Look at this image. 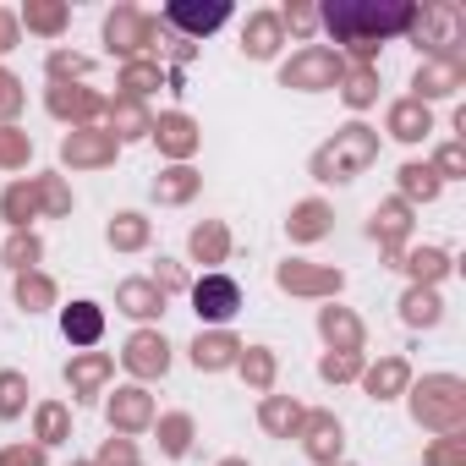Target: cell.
Wrapping results in <instances>:
<instances>
[{"instance_id":"3","label":"cell","mask_w":466,"mask_h":466,"mask_svg":"<svg viewBox=\"0 0 466 466\" xmlns=\"http://www.w3.org/2000/svg\"><path fill=\"white\" fill-rule=\"evenodd\" d=\"M373 154H379V132L346 127V132H335V143H324L313 154V176L319 181H351V176H362L373 165Z\"/></svg>"},{"instance_id":"46","label":"cell","mask_w":466,"mask_h":466,"mask_svg":"<svg viewBox=\"0 0 466 466\" xmlns=\"http://www.w3.org/2000/svg\"><path fill=\"white\" fill-rule=\"evenodd\" d=\"M319 373H324V379H335V384H340V379H351V373H357V351H335V357H324V368H319Z\"/></svg>"},{"instance_id":"42","label":"cell","mask_w":466,"mask_h":466,"mask_svg":"<svg viewBox=\"0 0 466 466\" xmlns=\"http://www.w3.org/2000/svg\"><path fill=\"white\" fill-rule=\"evenodd\" d=\"M242 373H248L258 390H269V379H275V362H269V351H258V346H253V351L242 357Z\"/></svg>"},{"instance_id":"38","label":"cell","mask_w":466,"mask_h":466,"mask_svg":"<svg viewBox=\"0 0 466 466\" xmlns=\"http://www.w3.org/2000/svg\"><path fill=\"white\" fill-rule=\"evenodd\" d=\"M50 297H56V291H50V280H45V275H23V280H17V302H23L28 313H34V308H45Z\"/></svg>"},{"instance_id":"41","label":"cell","mask_w":466,"mask_h":466,"mask_svg":"<svg viewBox=\"0 0 466 466\" xmlns=\"http://www.w3.org/2000/svg\"><path fill=\"white\" fill-rule=\"evenodd\" d=\"M28 28H39V34H61V28H66V6H28Z\"/></svg>"},{"instance_id":"53","label":"cell","mask_w":466,"mask_h":466,"mask_svg":"<svg viewBox=\"0 0 466 466\" xmlns=\"http://www.w3.org/2000/svg\"><path fill=\"white\" fill-rule=\"evenodd\" d=\"M50 72H56V77H66V72H88V61H83V56H56Z\"/></svg>"},{"instance_id":"11","label":"cell","mask_w":466,"mask_h":466,"mask_svg":"<svg viewBox=\"0 0 466 466\" xmlns=\"http://www.w3.org/2000/svg\"><path fill=\"white\" fill-rule=\"evenodd\" d=\"M61 159L66 165H105V159H116V137L110 132H72L61 143Z\"/></svg>"},{"instance_id":"22","label":"cell","mask_w":466,"mask_h":466,"mask_svg":"<svg viewBox=\"0 0 466 466\" xmlns=\"http://www.w3.org/2000/svg\"><path fill=\"white\" fill-rule=\"evenodd\" d=\"M400 319H406V324H417V329H433V324L444 319V308H439V297H433L428 286H411V291H406V302H400Z\"/></svg>"},{"instance_id":"10","label":"cell","mask_w":466,"mask_h":466,"mask_svg":"<svg viewBox=\"0 0 466 466\" xmlns=\"http://www.w3.org/2000/svg\"><path fill=\"white\" fill-rule=\"evenodd\" d=\"M225 17H230L225 0H214V6H181V0H176V6H165V23L181 28V34H214Z\"/></svg>"},{"instance_id":"14","label":"cell","mask_w":466,"mask_h":466,"mask_svg":"<svg viewBox=\"0 0 466 466\" xmlns=\"http://www.w3.org/2000/svg\"><path fill=\"white\" fill-rule=\"evenodd\" d=\"M61 329H66V340H72V346H94V340H99V329H105V313H99L94 302H72V308L61 313Z\"/></svg>"},{"instance_id":"7","label":"cell","mask_w":466,"mask_h":466,"mask_svg":"<svg viewBox=\"0 0 466 466\" xmlns=\"http://www.w3.org/2000/svg\"><path fill=\"white\" fill-rule=\"evenodd\" d=\"M105 39H110L121 56H132V50H143V45L154 39V23H148L143 12L121 6V12H110V23H105Z\"/></svg>"},{"instance_id":"1","label":"cell","mask_w":466,"mask_h":466,"mask_svg":"<svg viewBox=\"0 0 466 466\" xmlns=\"http://www.w3.org/2000/svg\"><path fill=\"white\" fill-rule=\"evenodd\" d=\"M319 17H324V28L340 45L357 50L362 66L373 61V45H384L390 34L411 28V6H400V0H329Z\"/></svg>"},{"instance_id":"56","label":"cell","mask_w":466,"mask_h":466,"mask_svg":"<svg viewBox=\"0 0 466 466\" xmlns=\"http://www.w3.org/2000/svg\"><path fill=\"white\" fill-rule=\"evenodd\" d=\"M154 286H159V291H176V286H181V269H176V264H165V269H159V280H154Z\"/></svg>"},{"instance_id":"16","label":"cell","mask_w":466,"mask_h":466,"mask_svg":"<svg viewBox=\"0 0 466 466\" xmlns=\"http://www.w3.org/2000/svg\"><path fill=\"white\" fill-rule=\"evenodd\" d=\"M154 137H159V148L176 154V159L198 148V127H192L187 116H159V121H154Z\"/></svg>"},{"instance_id":"5","label":"cell","mask_w":466,"mask_h":466,"mask_svg":"<svg viewBox=\"0 0 466 466\" xmlns=\"http://www.w3.org/2000/svg\"><path fill=\"white\" fill-rule=\"evenodd\" d=\"M346 77V56L329 50V45H308L302 56H291L280 66V83L286 88H302V94H319V88H340Z\"/></svg>"},{"instance_id":"33","label":"cell","mask_w":466,"mask_h":466,"mask_svg":"<svg viewBox=\"0 0 466 466\" xmlns=\"http://www.w3.org/2000/svg\"><path fill=\"white\" fill-rule=\"evenodd\" d=\"M406 269H411V275H417V280H428V286H433V280H439V275H444V269H450V258H444V253H439V248H417V253H411V258H406Z\"/></svg>"},{"instance_id":"34","label":"cell","mask_w":466,"mask_h":466,"mask_svg":"<svg viewBox=\"0 0 466 466\" xmlns=\"http://www.w3.org/2000/svg\"><path fill=\"white\" fill-rule=\"evenodd\" d=\"M192 253H198L203 264L225 258V230H219V225H198V230H192Z\"/></svg>"},{"instance_id":"23","label":"cell","mask_w":466,"mask_h":466,"mask_svg":"<svg viewBox=\"0 0 466 466\" xmlns=\"http://www.w3.org/2000/svg\"><path fill=\"white\" fill-rule=\"evenodd\" d=\"M406 230H411V219H406V203H384L379 214H373V237L395 253L400 248V237H406Z\"/></svg>"},{"instance_id":"39","label":"cell","mask_w":466,"mask_h":466,"mask_svg":"<svg viewBox=\"0 0 466 466\" xmlns=\"http://www.w3.org/2000/svg\"><path fill=\"white\" fill-rule=\"evenodd\" d=\"M0 165H28V132L0 127Z\"/></svg>"},{"instance_id":"30","label":"cell","mask_w":466,"mask_h":466,"mask_svg":"<svg viewBox=\"0 0 466 466\" xmlns=\"http://www.w3.org/2000/svg\"><path fill=\"white\" fill-rule=\"evenodd\" d=\"M439 187H444V181L433 176V165H406V170H400V192H406V198H422V203H428V198H439Z\"/></svg>"},{"instance_id":"43","label":"cell","mask_w":466,"mask_h":466,"mask_svg":"<svg viewBox=\"0 0 466 466\" xmlns=\"http://www.w3.org/2000/svg\"><path fill=\"white\" fill-rule=\"evenodd\" d=\"M428 466H466V439H444V444H433L428 450Z\"/></svg>"},{"instance_id":"18","label":"cell","mask_w":466,"mask_h":466,"mask_svg":"<svg viewBox=\"0 0 466 466\" xmlns=\"http://www.w3.org/2000/svg\"><path fill=\"white\" fill-rule=\"evenodd\" d=\"M286 291H340V269H308V264H286L280 269Z\"/></svg>"},{"instance_id":"15","label":"cell","mask_w":466,"mask_h":466,"mask_svg":"<svg viewBox=\"0 0 466 466\" xmlns=\"http://www.w3.org/2000/svg\"><path fill=\"white\" fill-rule=\"evenodd\" d=\"M390 132H395L400 143H417V137H428V132H433V116H428V105H417V99H400V105L390 110Z\"/></svg>"},{"instance_id":"21","label":"cell","mask_w":466,"mask_h":466,"mask_svg":"<svg viewBox=\"0 0 466 466\" xmlns=\"http://www.w3.org/2000/svg\"><path fill=\"white\" fill-rule=\"evenodd\" d=\"M237 351H242V346L230 340V335H198V340H192V362L208 368V373H214V368H230V362H237Z\"/></svg>"},{"instance_id":"51","label":"cell","mask_w":466,"mask_h":466,"mask_svg":"<svg viewBox=\"0 0 466 466\" xmlns=\"http://www.w3.org/2000/svg\"><path fill=\"white\" fill-rule=\"evenodd\" d=\"M34 192H39V198H45V203H50V208H56V214H61V208H66V203H72V198H66V192H61V181H56V176H45V181H39V187H34Z\"/></svg>"},{"instance_id":"20","label":"cell","mask_w":466,"mask_h":466,"mask_svg":"<svg viewBox=\"0 0 466 466\" xmlns=\"http://www.w3.org/2000/svg\"><path fill=\"white\" fill-rule=\"evenodd\" d=\"M319 329L335 340V351H357V346H362V324H357L346 308H324V313H319Z\"/></svg>"},{"instance_id":"13","label":"cell","mask_w":466,"mask_h":466,"mask_svg":"<svg viewBox=\"0 0 466 466\" xmlns=\"http://www.w3.org/2000/svg\"><path fill=\"white\" fill-rule=\"evenodd\" d=\"M280 28H286V23H280L275 12H258V17L248 23V34H242V50H248L253 61H269V56L280 50Z\"/></svg>"},{"instance_id":"48","label":"cell","mask_w":466,"mask_h":466,"mask_svg":"<svg viewBox=\"0 0 466 466\" xmlns=\"http://www.w3.org/2000/svg\"><path fill=\"white\" fill-rule=\"evenodd\" d=\"M39 433H45V444H56V439L66 433V411H61V406H45V411H39Z\"/></svg>"},{"instance_id":"40","label":"cell","mask_w":466,"mask_h":466,"mask_svg":"<svg viewBox=\"0 0 466 466\" xmlns=\"http://www.w3.org/2000/svg\"><path fill=\"white\" fill-rule=\"evenodd\" d=\"M121 88H127L132 99H137V94H148V88H159V66H143V61H137V66H127V72H121Z\"/></svg>"},{"instance_id":"4","label":"cell","mask_w":466,"mask_h":466,"mask_svg":"<svg viewBox=\"0 0 466 466\" xmlns=\"http://www.w3.org/2000/svg\"><path fill=\"white\" fill-rule=\"evenodd\" d=\"M411 39L428 45V61H461V45H466V12L450 6V0H433V6L411 12Z\"/></svg>"},{"instance_id":"2","label":"cell","mask_w":466,"mask_h":466,"mask_svg":"<svg viewBox=\"0 0 466 466\" xmlns=\"http://www.w3.org/2000/svg\"><path fill=\"white\" fill-rule=\"evenodd\" d=\"M411 417L422 428H439V433H461L466 428V384L450 379V373H433L411 390Z\"/></svg>"},{"instance_id":"6","label":"cell","mask_w":466,"mask_h":466,"mask_svg":"<svg viewBox=\"0 0 466 466\" xmlns=\"http://www.w3.org/2000/svg\"><path fill=\"white\" fill-rule=\"evenodd\" d=\"M237 308H242V286L230 280V275H203V280L192 286V313L208 319V324H225Z\"/></svg>"},{"instance_id":"24","label":"cell","mask_w":466,"mask_h":466,"mask_svg":"<svg viewBox=\"0 0 466 466\" xmlns=\"http://www.w3.org/2000/svg\"><path fill=\"white\" fill-rule=\"evenodd\" d=\"M406 390V362L400 357H384L373 373H368V395L373 400H390V395H400Z\"/></svg>"},{"instance_id":"47","label":"cell","mask_w":466,"mask_h":466,"mask_svg":"<svg viewBox=\"0 0 466 466\" xmlns=\"http://www.w3.org/2000/svg\"><path fill=\"white\" fill-rule=\"evenodd\" d=\"M23 110V83L0 72V116H17Z\"/></svg>"},{"instance_id":"35","label":"cell","mask_w":466,"mask_h":466,"mask_svg":"<svg viewBox=\"0 0 466 466\" xmlns=\"http://www.w3.org/2000/svg\"><path fill=\"white\" fill-rule=\"evenodd\" d=\"M23 400H28L23 373H0V417H17V411H23Z\"/></svg>"},{"instance_id":"57","label":"cell","mask_w":466,"mask_h":466,"mask_svg":"<svg viewBox=\"0 0 466 466\" xmlns=\"http://www.w3.org/2000/svg\"><path fill=\"white\" fill-rule=\"evenodd\" d=\"M219 466H248V461H219Z\"/></svg>"},{"instance_id":"44","label":"cell","mask_w":466,"mask_h":466,"mask_svg":"<svg viewBox=\"0 0 466 466\" xmlns=\"http://www.w3.org/2000/svg\"><path fill=\"white\" fill-rule=\"evenodd\" d=\"M34 198H39L34 187H12V192H6V219H17V225H23V219L34 214Z\"/></svg>"},{"instance_id":"17","label":"cell","mask_w":466,"mask_h":466,"mask_svg":"<svg viewBox=\"0 0 466 466\" xmlns=\"http://www.w3.org/2000/svg\"><path fill=\"white\" fill-rule=\"evenodd\" d=\"M302 428H308V455L313 461H335L340 455V422L335 417H302Z\"/></svg>"},{"instance_id":"49","label":"cell","mask_w":466,"mask_h":466,"mask_svg":"<svg viewBox=\"0 0 466 466\" xmlns=\"http://www.w3.org/2000/svg\"><path fill=\"white\" fill-rule=\"evenodd\" d=\"M6 258H12V264H17V269H28V264H34V258H39V242H34V237H17V242H12V248H6Z\"/></svg>"},{"instance_id":"50","label":"cell","mask_w":466,"mask_h":466,"mask_svg":"<svg viewBox=\"0 0 466 466\" xmlns=\"http://www.w3.org/2000/svg\"><path fill=\"white\" fill-rule=\"evenodd\" d=\"M99 466H137V455H132V444H127V439H110V450L99 455Z\"/></svg>"},{"instance_id":"19","label":"cell","mask_w":466,"mask_h":466,"mask_svg":"<svg viewBox=\"0 0 466 466\" xmlns=\"http://www.w3.org/2000/svg\"><path fill=\"white\" fill-rule=\"evenodd\" d=\"M116 302H121V308H127V313H132V319H154V313H159V308H165V291H159V286H154V280H127V286H121V297H116Z\"/></svg>"},{"instance_id":"25","label":"cell","mask_w":466,"mask_h":466,"mask_svg":"<svg viewBox=\"0 0 466 466\" xmlns=\"http://www.w3.org/2000/svg\"><path fill=\"white\" fill-rule=\"evenodd\" d=\"M50 110H56V116L88 121V116H99V99H94L88 88H50Z\"/></svg>"},{"instance_id":"37","label":"cell","mask_w":466,"mask_h":466,"mask_svg":"<svg viewBox=\"0 0 466 466\" xmlns=\"http://www.w3.org/2000/svg\"><path fill=\"white\" fill-rule=\"evenodd\" d=\"M340 83H346V88H340V94H346V99H351V105H368V99H373V94H379V88H373V66H357V72H346V77H340Z\"/></svg>"},{"instance_id":"28","label":"cell","mask_w":466,"mask_h":466,"mask_svg":"<svg viewBox=\"0 0 466 466\" xmlns=\"http://www.w3.org/2000/svg\"><path fill=\"white\" fill-rule=\"evenodd\" d=\"M329 230V208L324 203H302L297 214H291V237L297 242H313V237H324Z\"/></svg>"},{"instance_id":"9","label":"cell","mask_w":466,"mask_h":466,"mask_svg":"<svg viewBox=\"0 0 466 466\" xmlns=\"http://www.w3.org/2000/svg\"><path fill=\"white\" fill-rule=\"evenodd\" d=\"M137 379H154V373H165L170 368V346H165V335H132V346H127V357H121Z\"/></svg>"},{"instance_id":"31","label":"cell","mask_w":466,"mask_h":466,"mask_svg":"<svg viewBox=\"0 0 466 466\" xmlns=\"http://www.w3.org/2000/svg\"><path fill=\"white\" fill-rule=\"evenodd\" d=\"M264 428H269V433H291V428H302V406L269 395V400H264Z\"/></svg>"},{"instance_id":"54","label":"cell","mask_w":466,"mask_h":466,"mask_svg":"<svg viewBox=\"0 0 466 466\" xmlns=\"http://www.w3.org/2000/svg\"><path fill=\"white\" fill-rule=\"evenodd\" d=\"M313 17H319V12H308V6H291V12H286V23H291L297 34H308V28H313Z\"/></svg>"},{"instance_id":"45","label":"cell","mask_w":466,"mask_h":466,"mask_svg":"<svg viewBox=\"0 0 466 466\" xmlns=\"http://www.w3.org/2000/svg\"><path fill=\"white\" fill-rule=\"evenodd\" d=\"M461 170H466V148H461V143H444V148H439V170H433V176L444 181V176H461Z\"/></svg>"},{"instance_id":"8","label":"cell","mask_w":466,"mask_h":466,"mask_svg":"<svg viewBox=\"0 0 466 466\" xmlns=\"http://www.w3.org/2000/svg\"><path fill=\"white\" fill-rule=\"evenodd\" d=\"M461 77H466V66H461V61H422V66H417V105L455 94V88H461Z\"/></svg>"},{"instance_id":"27","label":"cell","mask_w":466,"mask_h":466,"mask_svg":"<svg viewBox=\"0 0 466 466\" xmlns=\"http://www.w3.org/2000/svg\"><path fill=\"white\" fill-rule=\"evenodd\" d=\"M110 127H116V132H110L116 143H121V137H143V132H154V121H148V116H143V110H137L132 99L110 105Z\"/></svg>"},{"instance_id":"26","label":"cell","mask_w":466,"mask_h":466,"mask_svg":"<svg viewBox=\"0 0 466 466\" xmlns=\"http://www.w3.org/2000/svg\"><path fill=\"white\" fill-rule=\"evenodd\" d=\"M105 373H110V357H83V362H72V368H66V379H72L77 400H88V395L105 384Z\"/></svg>"},{"instance_id":"36","label":"cell","mask_w":466,"mask_h":466,"mask_svg":"<svg viewBox=\"0 0 466 466\" xmlns=\"http://www.w3.org/2000/svg\"><path fill=\"white\" fill-rule=\"evenodd\" d=\"M187 439H192V422H187V417H165V422H159L165 455H187Z\"/></svg>"},{"instance_id":"55","label":"cell","mask_w":466,"mask_h":466,"mask_svg":"<svg viewBox=\"0 0 466 466\" xmlns=\"http://www.w3.org/2000/svg\"><path fill=\"white\" fill-rule=\"evenodd\" d=\"M12 45H17V23H12V17H6V12H0V56H6V50H12Z\"/></svg>"},{"instance_id":"52","label":"cell","mask_w":466,"mask_h":466,"mask_svg":"<svg viewBox=\"0 0 466 466\" xmlns=\"http://www.w3.org/2000/svg\"><path fill=\"white\" fill-rule=\"evenodd\" d=\"M0 466H45V450H6Z\"/></svg>"},{"instance_id":"12","label":"cell","mask_w":466,"mask_h":466,"mask_svg":"<svg viewBox=\"0 0 466 466\" xmlns=\"http://www.w3.org/2000/svg\"><path fill=\"white\" fill-rule=\"evenodd\" d=\"M148 417H154V400L143 390H116L110 395V428L137 433V428H148Z\"/></svg>"},{"instance_id":"32","label":"cell","mask_w":466,"mask_h":466,"mask_svg":"<svg viewBox=\"0 0 466 466\" xmlns=\"http://www.w3.org/2000/svg\"><path fill=\"white\" fill-rule=\"evenodd\" d=\"M143 242H148L143 214H116V225H110V248H143Z\"/></svg>"},{"instance_id":"29","label":"cell","mask_w":466,"mask_h":466,"mask_svg":"<svg viewBox=\"0 0 466 466\" xmlns=\"http://www.w3.org/2000/svg\"><path fill=\"white\" fill-rule=\"evenodd\" d=\"M198 192V176L187 170V165H176V170H165L159 181H154V198L159 203H181V198H192Z\"/></svg>"}]
</instances>
